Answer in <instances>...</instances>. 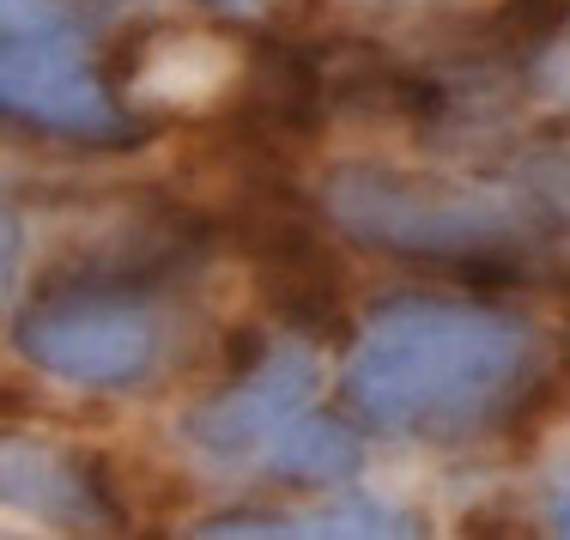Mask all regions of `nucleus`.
Instances as JSON below:
<instances>
[{
    "label": "nucleus",
    "mask_w": 570,
    "mask_h": 540,
    "mask_svg": "<svg viewBox=\"0 0 570 540\" xmlns=\"http://www.w3.org/2000/svg\"><path fill=\"white\" fill-rule=\"evenodd\" d=\"M534 334L504 310L395 298L358 334L346 401L364 425L401 438H468L522 389Z\"/></svg>",
    "instance_id": "f257e3e1"
},
{
    "label": "nucleus",
    "mask_w": 570,
    "mask_h": 540,
    "mask_svg": "<svg viewBox=\"0 0 570 540\" xmlns=\"http://www.w3.org/2000/svg\"><path fill=\"white\" fill-rule=\"evenodd\" d=\"M328 213L346 237L419 262H485L528 237L534 213L492 188L406 177L389 165H341L328 177Z\"/></svg>",
    "instance_id": "f03ea898"
},
{
    "label": "nucleus",
    "mask_w": 570,
    "mask_h": 540,
    "mask_svg": "<svg viewBox=\"0 0 570 540\" xmlns=\"http://www.w3.org/2000/svg\"><path fill=\"white\" fill-rule=\"evenodd\" d=\"M12 341L37 371L79 389H128L158 364V310L116 279H67L12 316Z\"/></svg>",
    "instance_id": "7ed1b4c3"
},
{
    "label": "nucleus",
    "mask_w": 570,
    "mask_h": 540,
    "mask_svg": "<svg viewBox=\"0 0 570 540\" xmlns=\"http://www.w3.org/2000/svg\"><path fill=\"white\" fill-rule=\"evenodd\" d=\"M7 110L31 128L79 134V140H128L134 121L110 104L91 73L86 43L56 0H7V61H0Z\"/></svg>",
    "instance_id": "20e7f679"
},
{
    "label": "nucleus",
    "mask_w": 570,
    "mask_h": 540,
    "mask_svg": "<svg viewBox=\"0 0 570 540\" xmlns=\"http://www.w3.org/2000/svg\"><path fill=\"white\" fill-rule=\"evenodd\" d=\"M309 401H316V359L304 346H279L249 376H237L219 401H207L188 420V438L213 462H267L279 431L292 420H304Z\"/></svg>",
    "instance_id": "39448f33"
},
{
    "label": "nucleus",
    "mask_w": 570,
    "mask_h": 540,
    "mask_svg": "<svg viewBox=\"0 0 570 540\" xmlns=\"http://www.w3.org/2000/svg\"><path fill=\"white\" fill-rule=\"evenodd\" d=\"M0 485H7V504L31 510L43 522H73V529H91V522H121L116 504L86 480V468L73 455H56L43 443L12 438L7 455H0Z\"/></svg>",
    "instance_id": "423d86ee"
},
{
    "label": "nucleus",
    "mask_w": 570,
    "mask_h": 540,
    "mask_svg": "<svg viewBox=\"0 0 570 540\" xmlns=\"http://www.w3.org/2000/svg\"><path fill=\"white\" fill-rule=\"evenodd\" d=\"M262 468H274L279 480H304V485L341 480V474L358 468V438H352L341 420H328V413L309 408L304 420H292V425L279 431V443L267 450Z\"/></svg>",
    "instance_id": "0eeeda50"
},
{
    "label": "nucleus",
    "mask_w": 570,
    "mask_h": 540,
    "mask_svg": "<svg viewBox=\"0 0 570 540\" xmlns=\"http://www.w3.org/2000/svg\"><path fill=\"white\" fill-rule=\"evenodd\" d=\"M200 534H419L401 510L352 498V504H328L309 517H219Z\"/></svg>",
    "instance_id": "6e6552de"
},
{
    "label": "nucleus",
    "mask_w": 570,
    "mask_h": 540,
    "mask_svg": "<svg viewBox=\"0 0 570 540\" xmlns=\"http://www.w3.org/2000/svg\"><path fill=\"white\" fill-rule=\"evenodd\" d=\"M559 529H564V534H570V492H564V498H559Z\"/></svg>",
    "instance_id": "1a4fd4ad"
},
{
    "label": "nucleus",
    "mask_w": 570,
    "mask_h": 540,
    "mask_svg": "<svg viewBox=\"0 0 570 540\" xmlns=\"http://www.w3.org/2000/svg\"><path fill=\"white\" fill-rule=\"evenodd\" d=\"M225 7H255V0H225Z\"/></svg>",
    "instance_id": "9d476101"
}]
</instances>
